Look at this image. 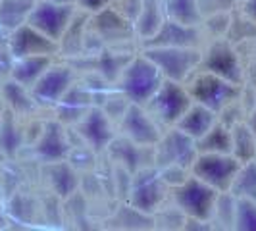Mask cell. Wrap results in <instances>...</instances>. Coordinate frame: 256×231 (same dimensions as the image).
<instances>
[{
	"instance_id": "d6a6232c",
	"label": "cell",
	"mask_w": 256,
	"mask_h": 231,
	"mask_svg": "<svg viewBox=\"0 0 256 231\" xmlns=\"http://www.w3.org/2000/svg\"><path fill=\"white\" fill-rule=\"evenodd\" d=\"M235 216H237V196L230 191L220 192L214 206V214L210 220L212 228L235 230Z\"/></svg>"
},
{
	"instance_id": "30bf717a",
	"label": "cell",
	"mask_w": 256,
	"mask_h": 231,
	"mask_svg": "<svg viewBox=\"0 0 256 231\" xmlns=\"http://www.w3.org/2000/svg\"><path fill=\"white\" fill-rule=\"evenodd\" d=\"M77 6L72 2H48V0H35V6L27 18V24L38 29L42 35L52 40H60L70 22L74 20Z\"/></svg>"
},
{
	"instance_id": "5b68a950",
	"label": "cell",
	"mask_w": 256,
	"mask_h": 231,
	"mask_svg": "<svg viewBox=\"0 0 256 231\" xmlns=\"http://www.w3.org/2000/svg\"><path fill=\"white\" fill-rule=\"evenodd\" d=\"M191 104L192 98L191 94H189V90H187V87H185V83L164 79V83L148 98V102L144 104V108L156 120V124L164 129L174 128L180 122L181 116L187 112V108Z\"/></svg>"
},
{
	"instance_id": "603a6c76",
	"label": "cell",
	"mask_w": 256,
	"mask_h": 231,
	"mask_svg": "<svg viewBox=\"0 0 256 231\" xmlns=\"http://www.w3.org/2000/svg\"><path fill=\"white\" fill-rule=\"evenodd\" d=\"M0 96H2V100H4L8 110H12L14 114L22 116V118L33 116L38 110L31 90L24 87L22 83L14 81L12 77L0 81Z\"/></svg>"
},
{
	"instance_id": "7402d4cb",
	"label": "cell",
	"mask_w": 256,
	"mask_h": 231,
	"mask_svg": "<svg viewBox=\"0 0 256 231\" xmlns=\"http://www.w3.org/2000/svg\"><path fill=\"white\" fill-rule=\"evenodd\" d=\"M26 139L27 133L22 124V116L14 114L12 110L6 108L4 118L0 122V152L2 156L14 160L20 154Z\"/></svg>"
},
{
	"instance_id": "cb8c5ba5",
	"label": "cell",
	"mask_w": 256,
	"mask_h": 231,
	"mask_svg": "<svg viewBox=\"0 0 256 231\" xmlns=\"http://www.w3.org/2000/svg\"><path fill=\"white\" fill-rule=\"evenodd\" d=\"M89 20H90L89 12L77 8L74 20L70 22L66 33L62 35V38L58 40V46H60V54H62V56H68V58H79V56H83L85 35H87Z\"/></svg>"
},
{
	"instance_id": "277c9868",
	"label": "cell",
	"mask_w": 256,
	"mask_h": 231,
	"mask_svg": "<svg viewBox=\"0 0 256 231\" xmlns=\"http://www.w3.org/2000/svg\"><path fill=\"white\" fill-rule=\"evenodd\" d=\"M172 200L174 204L185 214V218L210 222L214 214V206L218 200L220 192L212 189L208 183L200 181L194 176H189L180 185L172 189Z\"/></svg>"
},
{
	"instance_id": "74e56055",
	"label": "cell",
	"mask_w": 256,
	"mask_h": 231,
	"mask_svg": "<svg viewBox=\"0 0 256 231\" xmlns=\"http://www.w3.org/2000/svg\"><path fill=\"white\" fill-rule=\"evenodd\" d=\"M243 12L256 24V0H244Z\"/></svg>"
},
{
	"instance_id": "ab89813d",
	"label": "cell",
	"mask_w": 256,
	"mask_h": 231,
	"mask_svg": "<svg viewBox=\"0 0 256 231\" xmlns=\"http://www.w3.org/2000/svg\"><path fill=\"white\" fill-rule=\"evenodd\" d=\"M4 112H6V104H4L2 96H0V122H2V118H4Z\"/></svg>"
},
{
	"instance_id": "f546056e",
	"label": "cell",
	"mask_w": 256,
	"mask_h": 231,
	"mask_svg": "<svg viewBox=\"0 0 256 231\" xmlns=\"http://www.w3.org/2000/svg\"><path fill=\"white\" fill-rule=\"evenodd\" d=\"M108 224H112V228H122V230H148L154 228V218L152 214L141 212L139 208L124 200L118 206L114 216L108 220Z\"/></svg>"
},
{
	"instance_id": "8992f818",
	"label": "cell",
	"mask_w": 256,
	"mask_h": 231,
	"mask_svg": "<svg viewBox=\"0 0 256 231\" xmlns=\"http://www.w3.org/2000/svg\"><path fill=\"white\" fill-rule=\"evenodd\" d=\"M170 187L164 181L160 170L156 166H146L131 174V183H129L128 202L139 208L141 212L154 214L160 206L166 204Z\"/></svg>"
},
{
	"instance_id": "484cf974",
	"label": "cell",
	"mask_w": 256,
	"mask_h": 231,
	"mask_svg": "<svg viewBox=\"0 0 256 231\" xmlns=\"http://www.w3.org/2000/svg\"><path fill=\"white\" fill-rule=\"evenodd\" d=\"M54 60H56V56H24V58H16L10 77L14 81L22 83L24 87L31 89L37 83L38 77L50 68Z\"/></svg>"
},
{
	"instance_id": "4dcf8cb0",
	"label": "cell",
	"mask_w": 256,
	"mask_h": 231,
	"mask_svg": "<svg viewBox=\"0 0 256 231\" xmlns=\"http://www.w3.org/2000/svg\"><path fill=\"white\" fill-rule=\"evenodd\" d=\"M166 18L185 26H202L204 18L200 12L198 0H162Z\"/></svg>"
},
{
	"instance_id": "836d02e7",
	"label": "cell",
	"mask_w": 256,
	"mask_h": 231,
	"mask_svg": "<svg viewBox=\"0 0 256 231\" xmlns=\"http://www.w3.org/2000/svg\"><path fill=\"white\" fill-rule=\"evenodd\" d=\"M230 192H233L237 198L256 200V160L241 164L235 180L231 183Z\"/></svg>"
},
{
	"instance_id": "5bb4252c",
	"label": "cell",
	"mask_w": 256,
	"mask_h": 231,
	"mask_svg": "<svg viewBox=\"0 0 256 231\" xmlns=\"http://www.w3.org/2000/svg\"><path fill=\"white\" fill-rule=\"evenodd\" d=\"M90 27L100 37L104 46H124L137 37L133 22L112 4L100 12L90 14Z\"/></svg>"
},
{
	"instance_id": "8d00e7d4",
	"label": "cell",
	"mask_w": 256,
	"mask_h": 231,
	"mask_svg": "<svg viewBox=\"0 0 256 231\" xmlns=\"http://www.w3.org/2000/svg\"><path fill=\"white\" fill-rule=\"evenodd\" d=\"M110 4H112V0H76L77 8H79V10H85V12H89V14L100 12L102 8L110 6Z\"/></svg>"
},
{
	"instance_id": "4fadbf2b",
	"label": "cell",
	"mask_w": 256,
	"mask_h": 231,
	"mask_svg": "<svg viewBox=\"0 0 256 231\" xmlns=\"http://www.w3.org/2000/svg\"><path fill=\"white\" fill-rule=\"evenodd\" d=\"M118 128H120V135H124L126 139L141 146H154L164 131L156 124L152 116L148 114L144 104L135 102H129L124 116L118 122Z\"/></svg>"
},
{
	"instance_id": "6da1fadb",
	"label": "cell",
	"mask_w": 256,
	"mask_h": 231,
	"mask_svg": "<svg viewBox=\"0 0 256 231\" xmlns=\"http://www.w3.org/2000/svg\"><path fill=\"white\" fill-rule=\"evenodd\" d=\"M162 83H164L162 72L142 52H139L124 68V72L120 74L114 87L128 98L129 102L146 104Z\"/></svg>"
},
{
	"instance_id": "9a60e30c",
	"label": "cell",
	"mask_w": 256,
	"mask_h": 231,
	"mask_svg": "<svg viewBox=\"0 0 256 231\" xmlns=\"http://www.w3.org/2000/svg\"><path fill=\"white\" fill-rule=\"evenodd\" d=\"M72 150V142L68 139V131L66 126L60 120H48L44 122L35 142H33V154L40 164H52V162H60L68 160Z\"/></svg>"
},
{
	"instance_id": "9c48e42d",
	"label": "cell",
	"mask_w": 256,
	"mask_h": 231,
	"mask_svg": "<svg viewBox=\"0 0 256 231\" xmlns=\"http://www.w3.org/2000/svg\"><path fill=\"white\" fill-rule=\"evenodd\" d=\"M198 70L216 74L235 85H244L243 64H241L237 46L226 37L212 38L208 42V46L202 48V58H200Z\"/></svg>"
},
{
	"instance_id": "e575fe53",
	"label": "cell",
	"mask_w": 256,
	"mask_h": 231,
	"mask_svg": "<svg viewBox=\"0 0 256 231\" xmlns=\"http://www.w3.org/2000/svg\"><path fill=\"white\" fill-rule=\"evenodd\" d=\"M235 230L256 231V200H250V198H237Z\"/></svg>"
},
{
	"instance_id": "44dd1931",
	"label": "cell",
	"mask_w": 256,
	"mask_h": 231,
	"mask_svg": "<svg viewBox=\"0 0 256 231\" xmlns=\"http://www.w3.org/2000/svg\"><path fill=\"white\" fill-rule=\"evenodd\" d=\"M216 122H218V114L214 110H210L204 104H198L192 100V104L187 108V112L181 116L180 122L174 128L181 129L183 133H187L194 141H198L202 135H206L210 129L214 128Z\"/></svg>"
},
{
	"instance_id": "3957f363",
	"label": "cell",
	"mask_w": 256,
	"mask_h": 231,
	"mask_svg": "<svg viewBox=\"0 0 256 231\" xmlns=\"http://www.w3.org/2000/svg\"><path fill=\"white\" fill-rule=\"evenodd\" d=\"M141 52L154 62L164 79L178 83H185L198 70L202 58V48L196 46H150Z\"/></svg>"
},
{
	"instance_id": "7a4b0ae2",
	"label": "cell",
	"mask_w": 256,
	"mask_h": 231,
	"mask_svg": "<svg viewBox=\"0 0 256 231\" xmlns=\"http://www.w3.org/2000/svg\"><path fill=\"white\" fill-rule=\"evenodd\" d=\"M185 87L194 102L204 104L216 114H220L231 102H235L243 92V85H235L228 79L204 70H196L185 81Z\"/></svg>"
},
{
	"instance_id": "60d3db41",
	"label": "cell",
	"mask_w": 256,
	"mask_h": 231,
	"mask_svg": "<svg viewBox=\"0 0 256 231\" xmlns=\"http://www.w3.org/2000/svg\"><path fill=\"white\" fill-rule=\"evenodd\" d=\"M48 2H72V4H76V0H48Z\"/></svg>"
},
{
	"instance_id": "52a82bcc",
	"label": "cell",
	"mask_w": 256,
	"mask_h": 231,
	"mask_svg": "<svg viewBox=\"0 0 256 231\" xmlns=\"http://www.w3.org/2000/svg\"><path fill=\"white\" fill-rule=\"evenodd\" d=\"M196 141L178 128H168L154 144V166L156 168H185L191 172L196 158Z\"/></svg>"
},
{
	"instance_id": "f1b7e54d",
	"label": "cell",
	"mask_w": 256,
	"mask_h": 231,
	"mask_svg": "<svg viewBox=\"0 0 256 231\" xmlns=\"http://www.w3.org/2000/svg\"><path fill=\"white\" fill-rule=\"evenodd\" d=\"M35 0H0V31L10 33L27 24Z\"/></svg>"
},
{
	"instance_id": "f35d334b",
	"label": "cell",
	"mask_w": 256,
	"mask_h": 231,
	"mask_svg": "<svg viewBox=\"0 0 256 231\" xmlns=\"http://www.w3.org/2000/svg\"><path fill=\"white\" fill-rule=\"evenodd\" d=\"M246 122H248V126L252 129V133H254V139H256V106L246 114Z\"/></svg>"
},
{
	"instance_id": "d590c367",
	"label": "cell",
	"mask_w": 256,
	"mask_h": 231,
	"mask_svg": "<svg viewBox=\"0 0 256 231\" xmlns=\"http://www.w3.org/2000/svg\"><path fill=\"white\" fill-rule=\"evenodd\" d=\"M14 54L10 50V44H8V37L4 40H0V81L8 79L12 74V66H14Z\"/></svg>"
},
{
	"instance_id": "8fae6325",
	"label": "cell",
	"mask_w": 256,
	"mask_h": 231,
	"mask_svg": "<svg viewBox=\"0 0 256 231\" xmlns=\"http://www.w3.org/2000/svg\"><path fill=\"white\" fill-rule=\"evenodd\" d=\"M76 81L77 76L74 66L60 64V62L54 60L50 68L38 77L37 83L29 90H31L38 108L40 106L42 108H54Z\"/></svg>"
},
{
	"instance_id": "ba28073f",
	"label": "cell",
	"mask_w": 256,
	"mask_h": 231,
	"mask_svg": "<svg viewBox=\"0 0 256 231\" xmlns=\"http://www.w3.org/2000/svg\"><path fill=\"white\" fill-rule=\"evenodd\" d=\"M241 162L233 154L222 152H198L191 166V176L208 183L218 192H226L231 189Z\"/></svg>"
},
{
	"instance_id": "4316f807",
	"label": "cell",
	"mask_w": 256,
	"mask_h": 231,
	"mask_svg": "<svg viewBox=\"0 0 256 231\" xmlns=\"http://www.w3.org/2000/svg\"><path fill=\"white\" fill-rule=\"evenodd\" d=\"M164 20H166V12H164L162 0H142L141 10L137 14V18L133 20L135 35L139 37V40L152 37L164 24Z\"/></svg>"
},
{
	"instance_id": "1f68e13d",
	"label": "cell",
	"mask_w": 256,
	"mask_h": 231,
	"mask_svg": "<svg viewBox=\"0 0 256 231\" xmlns=\"http://www.w3.org/2000/svg\"><path fill=\"white\" fill-rule=\"evenodd\" d=\"M196 150L198 152L231 154V129L218 120L214 124V128L196 141Z\"/></svg>"
},
{
	"instance_id": "83f0119b",
	"label": "cell",
	"mask_w": 256,
	"mask_h": 231,
	"mask_svg": "<svg viewBox=\"0 0 256 231\" xmlns=\"http://www.w3.org/2000/svg\"><path fill=\"white\" fill-rule=\"evenodd\" d=\"M231 154L241 162L256 160V139L246 118L239 120L231 126Z\"/></svg>"
},
{
	"instance_id": "d4e9b609",
	"label": "cell",
	"mask_w": 256,
	"mask_h": 231,
	"mask_svg": "<svg viewBox=\"0 0 256 231\" xmlns=\"http://www.w3.org/2000/svg\"><path fill=\"white\" fill-rule=\"evenodd\" d=\"M133 56H135L133 52L122 50V46H104L98 54H94V70L100 74L106 83L114 87L120 74L131 62Z\"/></svg>"
},
{
	"instance_id": "ac0fdd59",
	"label": "cell",
	"mask_w": 256,
	"mask_h": 231,
	"mask_svg": "<svg viewBox=\"0 0 256 231\" xmlns=\"http://www.w3.org/2000/svg\"><path fill=\"white\" fill-rule=\"evenodd\" d=\"M92 106H94L92 90L83 81L77 79L76 83L68 89V92L60 98V102L54 106V112H56V120H60L64 126L74 128Z\"/></svg>"
},
{
	"instance_id": "b9f144b4",
	"label": "cell",
	"mask_w": 256,
	"mask_h": 231,
	"mask_svg": "<svg viewBox=\"0 0 256 231\" xmlns=\"http://www.w3.org/2000/svg\"><path fill=\"white\" fill-rule=\"evenodd\" d=\"M254 94H256V92H254Z\"/></svg>"
},
{
	"instance_id": "d6986e66",
	"label": "cell",
	"mask_w": 256,
	"mask_h": 231,
	"mask_svg": "<svg viewBox=\"0 0 256 231\" xmlns=\"http://www.w3.org/2000/svg\"><path fill=\"white\" fill-rule=\"evenodd\" d=\"M106 156L114 162L126 168L129 174H135L137 170L146 166H154V146H141L133 141L126 139L124 135H116V139L110 142Z\"/></svg>"
},
{
	"instance_id": "ffe728a7",
	"label": "cell",
	"mask_w": 256,
	"mask_h": 231,
	"mask_svg": "<svg viewBox=\"0 0 256 231\" xmlns=\"http://www.w3.org/2000/svg\"><path fill=\"white\" fill-rule=\"evenodd\" d=\"M42 170H44V178H46V183L50 187L52 194H56L60 200L70 198L74 192H77L81 189L79 172L72 166L70 160L42 164Z\"/></svg>"
},
{
	"instance_id": "e0dca14e",
	"label": "cell",
	"mask_w": 256,
	"mask_h": 231,
	"mask_svg": "<svg viewBox=\"0 0 256 231\" xmlns=\"http://www.w3.org/2000/svg\"><path fill=\"white\" fill-rule=\"evenodd\" d=\"M202 31L200 26H185L166 18L152 37L141 40V48L150 46H196L200 48Z\"/></svg>"
},
{
	"instance_id": "7c38bea8",
	"label": "cell",
	"mask_w": 256,
	"mask_h": 231,
	"mask_svg": "<svg viewBox=\"0 0 256 231\" xmlns=\"http://www.w3.org/2000/svg\"><path fill=\"white\" fill-rule=\"evenodd\" d=\"M77 137L89 146L92 152L106 154L110 142L116 139V128L112 118L102 110V106L94 104L76 126Z\"/></svg>"
},
{
	"instance_id": "2e32d148",
	"label": "cell",
	"mask_w": 256,
	"mask_h": 231,
	"mask_svg": "<svg viewBox=\"0 0 256 231\" xmlns=\"http://www.w3.org/2000/svg\"><path fill=\"white\" fill-rule=\"evenodd\" d=\"M8 44L12 50L14 58L24 56H58L60 46L56 40L42 35L38 29L29 24H24L18 29L8 33Z\"/></svg>"
}]
</instances>
